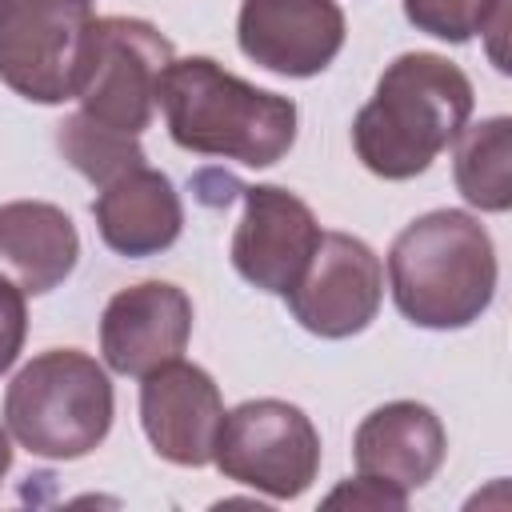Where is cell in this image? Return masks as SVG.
<instances>
[{
  "label": "cell",
  "instance_id": "cell-8",
  "mask_svg": "<svg viewBox=\"0 0 512 512\" xmlns=\"http://www.w3.org/2000/svg\"><path fill=\"white\" fill-rule=\"evenodd\" d=\"M292 320L320 340H348L364 332L384 300V264L380 256L348 232H320V244L284 292Z\"/></svg>",
  "mask_w": 512,
  "mask_h": 512
},
{
  "label": "cell",
  "instance_id": "cell-16",
  "mask_svg": "<svg viewBox=\"0 0 512 512\" xmlns=\"http://www.w3.org/2000/svg\"><path fill=\"white\" fill-rule=\"evenodd\" d=\"M452 176L460 196L480 212H508L512 208V120L488 116L480 124H464L452 140Z\"/></svg>",
  "mask_w": 512,
  "mask_h": 512
},
{
  "label": "cell",
  "instance_id": "cell-18",
  "mask_svg": "<svg viewBox=\"0 0 512 512\" xmlns=\"http://www.w3.org/2000/svg\"><path fill=\"white\" fill-rule=\"evenodd\" d=\"M56 148H60L64 160H68L84 180H92L96 188L108 184V180H116V176L128 172V168H140V164L148 160L136 136L104 132V128H96V124L80 120L76 112L64 116V124H60V132H56Z\"/></svg>",
  "mask_w": 512,
  "mask_h": 512
},
{
  "label": "cell",
  "instance_id": "cell-9",
  "mask_svg": "<svg viewBox=\"0 0 512 512\" xmlns=\"http://www.w3.org/2000/svg\"><path fill=\"white\" fill-rule=\"evenodd\" d=\"M244 216L232 232V268L260 292L284 296L308 268L320 224L312 208L280 184H240Z\"/></svg>",
  "mask_w": 512,
  "mask_h": 512
},
{
  "label": "cell",
  "instance_id": "cell-11",
  "mask_svg": "<svg viewBox=\"0 0 512 512\" xmlns=\"http://www.w3.org/2000/svg\"><path fill=\"white\" fill-rule=\"evenodd\" d=\"M140 424L160 460L180 468L212 464L224 424V400L216 380L188 360H168L140 376Z\"/></svg>",
  "mask_w": 512,
  "mask_h": 512
},
{
  "label": "cell",
  "instance_id": "cell-4",
  "mask_svg": "<svg viewBox=\"0 0 512 512\" xmlns=\"http://www.w3.org/2000/svg\"><path fill=\"white\" fill-rule=\"evenodd\" d=\"M116 416L108 368L80 348L32 356L4 392V428L40 460H80L104 444Z\"/></svg>",
  "mask_w": 512,
  "mask_h": 512
},
{
  "label": "cell",
  "instance_id": "cell-5",
  "mask_svg": "<svg viewBox=\"0 0 512 512\" xmlns=\"http://www.w3.org/2000/svg\"><path fill=\"white\" fill-rule=\"evenodd\" d=\"M172 60L176 48L156 24L136 16H96L76 116L104 132L140 140V132L152 124Z\"/></svg>",
  "mask_w": 512,
  "mask_h": 512
},
{
  "label": "cell",
  "instance_id": "cell-3",
  "mask_svg": "<svg viewBox=\"0 0 512 512\" xmlns=\"http://www.w3.org/2000/svg\"><path fill=\"white\" fill-rule=\"evenodd\" d=\"M496 248L488 228L460 208H436L404 224L388 248V284L416 328L452 332L476 324L496 296Z\"/></svg>",
  "mask_w": 512,
  "mask_h": 512
},
{
  "label": "cell",
  "instance_id": "cell-22",
  "mask_svg": "<svg viewBox=\"0 0 512 512\" xmlns=\"http://www.w3.org/2000/svg\"><path fill=\"white\" fill-rule=\"evenodd\" d=\"M88 4H92V0H88Z\"/></svg>",
  "mask_w": 512,
  "mask_h": 512
},
{
  "label": "cell",
  "instance_id": "cell-1",
  "mask_svg": "<svg viewBox=\"0 0 512 512\" xmlns=\"http://www.w3.org/2000/svg\"><path fill=\"white\" fill-rule=\"evenodd\" d=\"M472 80L436 52H404L376 80L352 120V148L380 180H412L460 136L472 116Z\"/></svg>",
  "mask_w": 512,
  "mask_h": 512
},
{
  "label": "cell",
  "instance_id": "cell-19",
  "mask_svg": "<svg viewBox=\"0 0 512 512\" xmlns=\"http://www.w3.org/2000/svg\"><path fill=\"white\" fill-rule=\"evenodd\" d=\"M24 336H28V304H24V292L8 276H0V376L20 360Z\"/></svg>",
  "mask_w": 512,
  "mask_h": 512
},
{
  "label": "cell",
  "instance_id": "cell-2",
  "mask_svg": "<svg viewBox=\"0 0 512 512\" xmlns=\"http://www.w3.org/2000/svg\"><path fill=\"white\" fill-rule=\"evenodd\" d=\"M168 136L196 156L272 168L296 144V104L256 88L212 56L172 60L160 84Z\"/></svg>",
  "mask_w": 512,
  "mask_h": 512
},
{
  "label": "cell",
  "instance_id": "cell-12",
  "mask_svg": "<svg viewBox=\"0 0 512 512\" xmlns=\"http://www.w3.org/2000/svg\"><path fill=\"white\" fill-rule=\"evenodd\" d=\"M192 336V300L168 280H140L120 288L100 316L104 368L120 376H148L176 360Z\"/></svg>",
  "mask_w": 512,
  "mask_h": 512
},
{
  "label": "cell",
  "instance_id": "cell-10",
  "mask_svg": "<svg viewBox=\"0 0 512 512\" xmlns=\"http://www.w3.org/2000/svg\"><path fill=\"white\" fill-rule=\"evenodd\" d=\"M348 24L336 0H240L236 44L264 72L308 80L344 48Z\"/></svg>",
  "mask_w": 512,
  "mask_h": 512
},
{
  "label": "cell",
  "instance_id": "cell-6",
  "mask_svg": "<svg viewBox=\"0 0 512 512\" xmlns=\"http://www.w3.org/2000/svg\"><path fill=\"white\" fill-rule=\"evenodd\" d=\"M92 24L88 0H0V80L32 104L76 100Z\"/></svg>",
  "mask_w": 512,
  "mask_h": 512
},
{
  "label": "cell",
  "instance_id": "cell-17",
  "mask_svg": "<svg viewBox=\"0 0 512 512\" xmlns=\"http://www.w3.org/2000/svg\"><path fill=\"white\" fill-rule=\"evenodd\" d=\"M404 16L416 32H428L448 44H468L476 32L488 36V56L500 72H508L500 48L508 28V0H404Z\"/></svg>",
  "mask_w": 512,
  "mask_h": 512
},
{
  "label": "cell",
  "instance_id": "cell-15",
  "mask_svg": "<svg viewBox=\"0 0 512 512\" xmlns=\"http://www.w3.org/2000/svg\"><path fill=\"white\" fill-rule=\"evenodd\" d=\"M80 260V236L64 208L48 200L0 204V276L24 296L60 288Z\"/></svg>",
  "mask_w": 512,
  "mask_h": 512
},
{
  "label": "cell",
  "instance_id": "cell-21",
  "mask_svg": "<svg viewBox=\"0 0 512 512\" xmlns=\"http://www.w3.org/2000/svg\"><path fill=\"white\" fill-rule=\"evenodd\" d=\"M8 468H12V440H8V428L0 424V480L8 476Z\"/></svg>",
  "mask_w": 512,
  "mask_h": 512
},
{
  "label": "cell",
  "instance_id": "cell-20",
  "mask_svg": "<svg viewBox=\"0 0 512 512\" xmlns=\"http://www.w3.org/2000/svg\"><path fill=\"white\" fill-rule=\"evenodd\" d=\"M324 504L328 508H336V504H352V508H392V512H404L408 508V492H400V488H392V484H380V480H372V476H356V480H344L340 488H332L328 496H324Z\"/></svg>",
  "mask_w": 512,
  "mask_h": 512
},
{
  "label": "cell",
  "instance_id": "cell-13",
  "mask_svg": "<svg viewBox=\"0 0 512 512\" xmlns=\"http://www.w3.org/2000/svg\"><path fill=\"white\" fill-rule=\"evenodd\" d=\"M444 456H448L444 424L428 404L416 400H388L372 408L352 436L356 472L392 484L400 492L424 488L440 472Z\"/></svg>",
  "mask_w": 512,
  "mask_h": 512
},
{
  "label": "cell",
  "instance_id": "cell-7",
  "mask_svg": "<svg viewBox=\"0 0 512 512\" xmlns=\"http://www.w3.org/2000/svg\"><path fill=\"white\" fill-rule=\"evenodd\" d=\"M212 464L224 480L256 488L272 500H296L320 472V432L304 408L260 396L224 412Z\"/></svg>",
  "mask_w": 512,
  "mask_h": 512
},
{
  "label": "cell",
  "instance_id": "cell-14",
  "mask_svg": "<svg viewBox=\"0 0 512 512\" xmlns=\"http://www.w3.org/2000/svg\"><path fill=\"white\" fill-rule=\"evenodd\" d=\"M92 216L100 240L128 260L168 252L184 228V204L176 184L148 164L128 168L116 180L100 184V196L92 200Z\"/></svg>",
  "mask_w": 512,
  "mask_h": 512
}]
</instances>
